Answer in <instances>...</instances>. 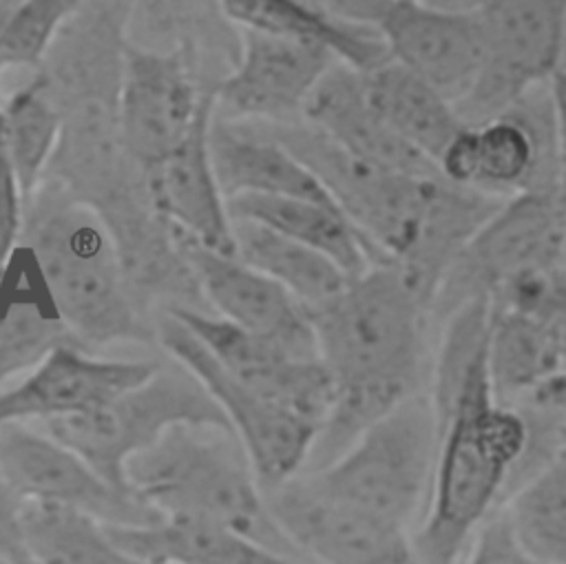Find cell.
Returning <instances> with one entry per match:
<instances>
[{
    "instance_id": "1",
    "label": "cell",
    "mask_w": 566,
    "mask_h": 564,
    "mask_svg": "<svg viewBox=\"0 0 566 564\" xmlns=\"http://www.w3.org/2000/svg\"><path fill=\"white\" fill-rule=\"evenodd\" d=\"M310 316L336 387L305 469L318 471L405 400L429 391L436 330L429 303L391 265H371Z\"/></svg>"
},
{
    "instance_id": "2",
    "label": "cell",
    "mask_w": 566,
    "mask_h": 564,
    "mask_svg": "<svg viewBox=\"0 0 566 564\" xmlns=\"http://www.w3.org/2000/svg\"><path fill=\"white\" fill-rule=\"evenodd\" d=\"M440 442L413 546L424 564H462L480 526L531 478L533 422L495 396L489 347L438 422Z\"/></svg>"
},
{
    "instance_id": "3",
    "label": "cell",
    "mask_w": 566,
    "mask_h": 564,
    "mask_svg": "<svg viewBox=\"0 0 566 564\" xmlns=\"http://www.w3.org/2000/svg\"><path fill=\"white\" fill-rule=\"evenodd\" d=\"M126 482L161 520L223 526L307 560L276 524L252 462L228 427H172L128 462Z\"/></svg>"
},
{
    "instance_id": "4",
    "label": "cell",
    "mask_w": 566,
    "mask_h": 564,
    "mask_svg": "<svg viewBox=\"0 0 566 564\" xmlns=\"http://www.w3.org/2000/svg\"><path fill=\"white\" fill-rule=\"evenodd\" d=\"M71 336L84 345L148 336L128 294L119 252L99 212L64 195H42L24 243Z\"/></svg>"
},
{
    "instance_id": "5",
    "label": "cell",
    "mask_w": 566,
    "mask_h": 564,
    "mask_svg": "<svg viewBox=\"0 0 566 564\" xmlns=\"http://www.w3.org/2000/svg\"><path fill=\"white\" fill-rule=\"evenodd\" d=\"M245 124L279 142L312 170L365 241L374 265L400 270L413 259L444 186L440 175H407L367 164L336 146L305 119Z\"/></svg>"
},
{
    "instance_id": "6",
    "label": "cell",
    "mask_w": 566,
    "mask_h": 564,
    "mask_svg": "<svg viewBox=\"0 0 566 564\" xmlns=\"http://www.w3.org/2000/svg\"><path fill=\"white\" fill-rule=\"evenodd\" d=\"M438 442V416L422 391L371 425L332 464L305 473L325 493L413 531L429 500Z\"/></svg>"
},
{
    "instance_id": "7",
    "label": "cell",
    "mask_w": 566,
    "mask_h": 564,
    "mask_svg": "<svg viewBox=\"0 0 566 564\" xmlns=\"http://www.w3.org/2000/svg\"><path fill=\"white\" fill-rule=\"evenodd\" d=\"M179 425L232 429L219 405L181 365L175 369L159 367L146 383L97 411L33 427L73 449L111 484L130 489L126 482L128 462Z\"/></svg>"
},
{
    "instance_id": "8",
    "label": "cell",
    "mask_w": 566,
    "mask_h": 564,
    "mask_svg": "<svg viewBox=\"0 0 566 564\" xmlns=\"http://www.w3.org/2000/svg\"><path fill=\"white\" fill-rule=\"evenodd\" d=\"M555 272H566V217L559 195L504 199L442 279L431 303L433 330L467 301H493L517 279Z\"/></svg>"
},
{
    "instance_id": "9",
    "label": "cell",
    "mask_w": 566,
    "mask_h": 564,
    "mask_svg": "<svg viewBox=\"0 0 566 564\" xmlns=\"http://www.w3.org/2000/svg\"><path fill=\"white\" fill-rule=\"evenodd\" d=\"M444 181L497 199L557 192L559 146L548 84L526 93L511 111L464 126L438 159Z\"/></svg>"
},
{
    "instance_id": "10",
    "label": "cell",
    "mask_w": 566,
    "mask_h": 564,
    "mask_svg": "<svg viewBox=\"0 0 566 564\" xmlns=\"http://www.w3.org/2000/svg\"><path fill=\"white\" fill-rule=\"evenodd\" d=\"M564 0L478 2L482 64L467 97L455 106L467 126L511 111L526 93L564 69Z\"/></svg>"
},
{
    "instance_id": "11",
    "label": "cell",
    "mask_w": 566,
    "mask_h": 564,
    "mask_svg": "<svg viewBox=\"0 0 566 564\" xmlns=\"http://www.w3.org/2000/svg\"><path fill=\"white\" fill-rule=\"evenodd\" d=\"M325 7L380 33L389 58L458 106L482 64L478 2L436 4L416 0H338Z\"/></svg>"
},
{
    "instance_id": "12",
    "label": "cell",
    "mask_w": 566,
    "mask_h": 564,
    "mask_svg": "<svg viewBox=\"0 0 566 564\" xmlns=\"http://www.w3.org/2000/svg\"><path fill=\"white\" fill-rule=\"evenodd\" d=\"M157 338L175 363L190 372L219 405L263 491L285 484L307 469L318 438L316 425L265 400L230 376L175 316L168 314L159 321Z\"/></svg>"
},
{
    "instance_id": "13",
    "label": "cell",
    "mask_w": 566,
    "mask_h": 564,
    "mask_svg": "<svg viewBox=\"0 0 566 564\" xmlns=\"http://www.w3.org/2000/svg\"><path fill=\"white\" fill-rule=\"evenodd\" d=\"M0 471L20 502L71 509L104 526L161 520L130 489L111 484L73 449L33 425L0 427Z\"/></svg>"
},
{
    "instance_id": "14",
    "label": "cell",
    "mask_w": 566,
    "mask_h": 564,
    "mask_svg": "<svg viewBox=\"0 0 566 564\" xmlns=\"http://www.w3.org/2000/svg\"><path fill=\"white\" fill-rule=\"evenodd\" d=\"M265 498L281 531L312 564H424L413 531L325 493L307 473Z\"/></svg>"
},
{
    "instance_id": "15",
    "label": "cell",
    "mask_w": 566,
    "mask_h": 564,
    "mask_svg": "<svg viewBox=\"0 0 566 564\" xmlns=\"http://www.w3.org/2000/svg\"><path fill=\"white\" fill-rule=\"evenodd\" d=\"M212 95H201L179 51L122 49L117 126L126 153L146 173L192 133Z\"/></svg>"
},
{
    "instance_id": "16",
    "label": "cell",
    "mask_w": 566,
    "mask_h": 564,
    "mask_svg": "<svg viewBox=\"0 0 566 564\" xmlns=\"http://www.w3.org/2000/svg\"><path fill=\"white\" fill-rule=\"evenodd\" d=\"M175 316L239 383L318 427L334 405V378L321 358H298L276 341L250 334L219 316L170 307Z\"/></svg>"
},
{
    "instance_id": "17",
    "label": "cell",
    "mask_w": 566,
    "mask_h": 564,
    "mask_svg": "<svg viewBox=\"0 0 566 564\" xmlns=\"http://www.w3.org/2000/svg\"><path fill=\"white\" fill-rule=\"evenodd\" d=\"M239 62L217 86L214 115L228 122L290 124L303 119V108L327 75L338 64L321 46L265 33L239 29Z\"/></svg>"
},
{
    "instance_id": "18",
    "label": "cell",
    "mask_w": 566,
    "mask_h": 564,
    "mask_svg": "<svg viewBox=\"0 0 566 564\" xmlns=\"http://www.w3.org/2000/svg\"><path fill=\"white\" fill-rule=\"evenodd\" d=\"M170 237L179 261L219 318L276 341L298 358H318L312 316L285 288L237 257L214 252L177 230H170Z\"/></svg>"
},
{
    "instance_id": "19",
    "label": "cell",
    "mask_w": 566,
    "mask_h": 564,
    "mask_svg": "<svg viewBox=\"0 0 566 564\" xmlns=\"http://www.w3.org/2000/svg\"><path fill=\"white\" fill-rule=\"evenodd\" d=\"M153 361H115L86 352L80 343L57 345L35 369L0 389V427L42 425L84 416L159 372Z\"/></svg>"
},
{
    "instance_id": "20",
    "label": "cell",
    "mask_w": 566,
    "mask_h": 564,
    "mask_svg": "<svg viewBox=\"0 0 566 564\" xmlns=\"http://www.w3.org/2000/svg\"><path fill=\"white\" fill-rule=\"evenodd\" d=\"M212 113L214 97L206 104L188 139L168 159L146 170L144 177L150 203L170 230L234 257L232 221L208 148Z\"/></svg>"
},
{
    "instance_id": "21",
    "label": "cell",
    "mask_w": 566,
    "mask_h": 564,
    "mask_svg": "<svg viewBox=\"0 0 566 564\" xmlns=\"http://www.w3.org/2000/svg\"><path fill=\"white\" fill-rule=\"evenodd\" d=\"M303 119L367 164L407 175H440L387 126L369 104L360 73L343 64H334L318 82L303 108Z\"/></svg>"
},
{
    "instance_id": "22",
    "label": "cell",
    "mask_w": 566,
    "mask_h": 564,
    "mask_svg": "<svg viewBox=\"0 0 566 564\" xmlns=\"http://www.w3.org/2000/svg\"><path fill=\"white\" fill-rule=\"evenodd\" d=\"M208 148L226 201L239 195H261L305 199L336 208L312 170L279 142L245 122H228L212 113Z\"/></svg>"
},
{
    "instance_id": "23",
    "label": "cell",
    "mask_w": 566,
    "mask_h": 564,
    "mask_svg": "<svg viewBox=\"0 0 566 564\" xmlns=\"http://www.w3.org/2000/svg\"><path fill=\"white\" fill-rule=\"evenodd\" d=\"M69 341L75 338L44 288L33 252L20 243L0 274V389Z\"/></svg>"
},
{
    "instance_id": "24",
    "label": "cell",
    "mask_w": 566,
    "mask_h": 564,
    "mask_svg": "<svg viewBox=\"0 0 566 564\" xmlns=\"http://www.w3.org/2000/svg\"><path fill=\"white\" fill-rule=\"evenodd\" d=\"M219 7L239 29L287 35L321 46L329 51L338 64L356 73H369L391 60L376 29L334 15L325 2L228 0Z\"/></svg>"
},
{
    "instance_id": "25",
    "label": "cell",
    "mask_w": 566,
    "mask_h": 564,
    "mask_svg": "<svg viewBox=\"0 0 566 564\" xmlns=\"http://www.w3.org/2000/svg\"><path fill=\"white\" fill-rule=\"evenodd\" d=\"M369 104L387 126L438 168V159L467 126L455 106L394 60L360 73Z\"/></svg>"
},
{
    "instance_id": "26",
    "label": "cell",
    "mask_w": 566,
    "mask_h": 564,
    "mask_svg": "<svg viewBox=\"0 0 566 564\" xmlns=\"http://www.w3.org/2000/svg\"><path fill=\"white\" fill-rule=\"evenodd\" d=\"M106 531L146 564H312L203 522L159 520L146 526H106Z\"/></svg>"
},
{
    "instance_id": "27",
    "label": "cell",
    "mask_w": 566,
    "mask_h": 564,
    "mask_svg": "<svg viewBox=\"0 0 566 564\" xmlns=\"http://www.w3.org/2000/svg\"><path fill=\"white\" fill-rule=\"evenodd\" d=\"M230 219L261 223L296 243L332 259L352 279L365 274L374 261L352 223L340 210L292 197L239 195L226 201Z\"/></svg>"
},
{
    "instance_id": "28",
    "label": "cell",
    "mask_w": 566,
    "mask_h": 564,
    "mask_svg": "<svg viewBox=\"0 0 566 564\" xmlns=\"http://www.w3.org/2000/svg\"><path fill=\"white\" fill-rule=\"evenodd\" d=\"M234 257L285 288L310 314L332 303L354 281L325 254L261 223L230 219Z\"/></svg>"
},
{
    "instance_id": "29",
    "label": "cell",
    "mask_w": 566,
    "mask_h": 564,
    "mask_svg": "<svg viewBox=\"0 0 566 564\" xmlns=\"http://www.w3.org/2000/svg\"><path fill=\"white\" fill-rule=\"evenodd\" d=\"M559 369L562 363L557 352L535 316L493 307L489 332V376L495 396L502 403L517 405Z\"/></svg>"
},
{
    "instance_id": "30",
    "label": "cell",
    "mask_w": 566,
    "mask_h": 564,
    "mask_svg": "<svg viewBox=\"0 0 566 564\" xmlns=\"http://www.w3.org/2000/svg\"><path fill=\"white\" fill-rule=\"evenodd\" d=\"M22 535L31 564H146L84 513L22 502Z\"/></svg>"
},
{
    "instance_id": "31",
    "label": "cell",
    "mask_w": 566,
    "mask_h": 564,
    "mask_svg": "<svg viewBox=\"0 0 566 564\" xmlns=\"http://www.w3.org/2000/svg\"><path fill=\"white\" fill-rule=\"evenodd\" d=\"M62 137V117L55 108L46 77H35L2 106L0 148L29 201Z\"/></svg>"
},
{
    "instance_id": "32",
    "label": "cell",
    "mask_w": 566,
    "mask_h": 564,
    "mask_svg": "<svg viewBox=\"0 0 566 564\" xmlns=\"http://www.w3.org/2000/svg\"><path fill=\"white\" fill-rule=\"evenodd\" d=\"M502 506L537 562L566 564V442Z\"/></svg>"
},
{
    "instance_id": "33",
    "label": "cell",
    "mask_w": 566,
    "mask_h": 564,
    "mask_svg": "<svg viewBox=\"0 0 566 564\" xmlns=\"http://www.w3.org/2000/svg\"><path fill=\"white\" fill-rule=\"evenodd\" d=\"M82 9L71 0L4 2L0 18V55L4 66H35L57 31Z\"/></svg>"
},
{
    "instance_id": "34",
    "label": "cell",
    "mask_w": 566,
    "mask_h": 564,
    "mask_svg": "<svg viewBox=\"0 0 566 564\" xmlns=\"http://www.w3.org/2000/svg\"><path fill=\"white\" fill-rule=\"evenodd\" d=\"M491 305L535 316L546 330L562 369L566 367V272L517 279L506 285Z\"/></svg>"
},
{
    "instance_id": "35",
    "label": "cell",
    "mask_w": 566,
    "mask_h": 564,
    "mask_svg": "<svg viewBox=\"0 0 566 564\" xmlns=\"http://www.w3.org/2000/svg\"><path fill=\"white\" fill-rule=\"evenodd\" d=\"M462 564H542L517 540L511 520L500 506L475 533Z\"/></svg>"
},
{
    "instance_id": "36",
    "label": "cell",
    "mask_w": 566,
    "mask_h": 564,
    "mask_svg": "<svg viewBox=\"0 0 566 564\" xmlns=\"http://www.w3.org/2000/svg\"><path fill=\"white\" fill-rule=\"evenodd\" d=\"M24 195L11 170V164L0 148V272L4 270L9 257L20 246V232L24 226Z\"/></svg>"
},
{
    "instance_id": "37",
    "label": "cell",
    "mask_w": 566,
    "mask_h": 564,
    "mask_svg": "<svg viewBox=\"0 0 566 564\" xmlns=\"http://www.w3.org/2000/svg\"><path fill=\"white\" fill-rule=\"evenodd\" d=\"M0 557L9 564H31L22 535V502L0 471Z\"/></svg>"
},
{
    "instance_id": "38",
    "label": "cell",
    "mask_w": 566,
    "mask_h": 564,
    "mask_svg": "<svg viewBox=\"0 0 566 564\" xmlns=\"http://www.w3.org/2000/svg\"><path fill=\"white\" fill-rule=\"evenodd\" d=\"M517 405L566 427V367L539 383Z\"/></svg>"
},
{
    "instance_id": "39",
    "label": "cell",
    "mask_w": 566,
    "mask_h": 564,
    "mask_svg": "<svg viewBox=\"0 0 566 564\" xmlns=\"http://www.w3.org/2000/svg\"><path fill=\"white\" fill-rule=\"evenodd\" d=\"M555 128H557V146H559V201L566 217V69H562L548 84Z\"/></svg>"
},
{
    "instance_id": "40",
    "label": "cell",
    "mask_w": 566,
    "mask_h": 564,
    "mask_svg": "<svg viewBox=\"0 0 566 564\" xmlns=\"http://www.w3.org/2000/svg\"><path fill=\"white\" fill-rule=\"evenodd\" d=\"M564 69H566V13H564Z\"/></svg>"
},
{
    "instance_id": "41",
    "label": "cell",
    "mask_w": 566,
    "mask_h": 564,
    "mask_svg": "<svg viewBox=\"0 0 566 564\" xmlns=\"http://www.w3.org/2000/svg\"><path fill=\"white\" fill-rule=\"evenodd\" d=\"M2 7H4V4H0V18H2ZM4 69H7V66H4V62H2V55H0V75H2V71H4Z\"/></svg>"
},
{
    "instance_id": "42",
    "label": "cell",
    "mask_w": 566,
    "mask_h": 564,
    "mask_svg": "<svg viewBox=\"0 0 566 564\" xmlns=\"http://www.w3.org/2000/svg\"><path fill=\"white\" fill-rule=\"evenodd\" d=\"M0 564H9V562H7V560H2V557H0Z\"/></svg>"
},
{
    "instance_id": "43",
    "label": "cell",
    "mask_w": 566,
    "mask_h": 564,
    "mask_svg": "<svg viewBox=\"0 0 566 564\" xmlns=\"http://www.w3.org/2000/svg\"><path fill=\"white\" fill-rule=\"evenodd\" d=\"M564 438H566V427H564Z\"/></svg>"
}]
</instances>
